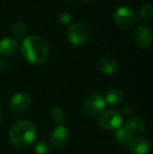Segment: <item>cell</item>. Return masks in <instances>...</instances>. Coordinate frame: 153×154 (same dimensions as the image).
Segmentation results:
<instances>
[{"label": "cell", "mask_w": 153, "mask_h": 154, "mask_svg": "<svg viewBox=\"0 0 153 154\" xmlns=\"http://www.w3.org/2000/svg\"><path fill=\"white\" fill-rule=\"evenodd\" d=\"M21 54L26 61L39 65L46 61L49 55V48L46 40L40 36H29L21 43Z\"/></svg>", "instance_id": "obj_1"}, {"label": "cell", "mask_w": 153, "mask_h": 154, "mask_svg": "<svg viewBox=\"0 0 153 154\" xmlns=\"http://www.w3.org/2000/svg\"><path fill=\"white\" fill-rule=\"evenodd\" d=\"M8 136L11 143L15 147L23 148L35 142L37 128L29 121H20L12 126Z\"/></svg>", "instance_id": "obj_2"}, {"label": "cell", "mask_w": 153, "mask_h": 154, "mask_svg": "<svg viewBox=\"0 0 153 154\" xmlns=\"http://www.w3.org/2000/svg\"><path fill=\"white\" fill-rule=\"evenodd\" d=\"M105 106H106V102L103 95H101L100 93H91L83 102L82 109L86 116L94 118L104 110Z\"/></svg>", "instance_id": "obj_3"}, {"label": "cell", "mask_w": 153, "mask_h": 154, "mask_svg": "<svg viewBox=\"0 0 153 154\" xmlns=\"http://www.w3.org/2000/svg\"><path fill=\"white\" fill-rule=\"evenodd\" d=\"M122 114L115 109L103 110L99 114V124L105 130H116L122 126Z\"/></svg>", "instance_id": "obj_4"}, {"label": "cell", "mask_w": 153, "mask_h": 154, "mask_svg": "<svg viewBox=\"0 0 153 154\" xmlns=\"http://www.w3.org/2000/svg\"><path fill=\"white\" fill-rule=\"evenodd\" d=\"M113 19H115V24L121 29H129L133 26L137 21L135 13L131 8H126V6L118 8L115 13Z\"/></svg>", "instance_id": "obj_5"}, {"label": "cell", "mask_w": 153, "mask_h": 154, "mask_svg": "<svg viewBox=\"0 0 153 154\" xmlns=\"http://www.w3.org/2000/svg\"><path fill=\"white\" fill-rule=\"evenodd\" d=\"M67 39L72 45H82L88 39V29L83 23H72L67 31Z\"/></svg>", "instance_id": "obj_6"}, {"label": "cell", "mask_w": 153, "mask_h": 154, "mask_svg": "<svg viewBox=\"0 0 153 154\" xmlns=\"http://www.w3.org/2000/svg\"><path fill=\"white\" fill-rule=\"evenodd\" d=\"M32 103V99L29 93L19 92L13 95L10 100V108L15 113H23L29 108Z\"/></svg>", "instance_id": "obj_7"}, {"label": "cell", "mask_w": 153, "mask_h": 154, "mask_svg": "<svg viewBox=\"0 0 153 154\" xmlns=\"http://www.w3.org/2000/svg\"><path fill=\"white\" fill-rule=\"evenodd\" d=\"M133 39L137 46L141 48H148L152 43V32L146 25H139L135 29Z\"/></svg>", "instance_id": "obj_8"}, {"label": "cell", "mask_w": 153, "mask_h": 154, "mask_svg": "<svg viewBox=\"0 0 153 154\" xmlns=\"http://www.w3.org/2000/svg\"><path fill=\"white\" fill-rule=\"evenodd\" d=\"M69 130L66 126L58 125L50 135V142L55 148H62L69 140Z\"/></svg>", "instance_id": "obj_9"}, {"label": "cell", "mask_w": 153, "mask_h": 154, "mask_svg": "<svg viewBox=\"0 0 153 154\" xmlns=\"http://www.w3.org/2000/svg\"><path fill=\"white\" fill-rule=\"evenodd\" d=\"M131 154H147L150 150V143L145 137H132L127 144Z\"/></svg>", "instance_id": "obj_10"}, {"label": "cell", "mask_w": 153, "mask_h": 154, "mask_svg": "<svg viewBox=\"0 0 153 154\" xmlns=\"http://www.w3.org/2000/svg\"><path fill=\"white\" fill-rule=\"evenodd\" d=\"M18 49V42L13 38H3L0 40V56L12 57Z\"/></svg>", "instance_id": "obj_11"}, {"label": "cell", "mask_w": 153, "mask_h": 154, "mask_svg": "<svg viewBox=\"0 0 153 154\" xmlns=\"http://www.w3.org/2000/svg\"><path fill=\"white\" fill-rule=\"evenodd\" d=\"M99 68L105 75H113L118 69V64L113 58L104 57L99 61Z\"/></svg>", "instance_id": "obj_12"}, {"label": "cell", "mask_w": 153, "mask_h": 154, "mask_svg": "<svg viewBox=\"0 0 153 154\" xmlns=\"http://www.w3.org/2000/svg\"><path fill=\"white\" fill-rule=\"evenodd\" d=\"M104 100L106 103L110 104V105H120L124 102L125 94L123 90L118 89V88H111L108 91L105 93Z\"/></svg>", "instance_id": "obj_13"}, {"label": "cell", "mask_w": 153, "mask_h": 154, "mask_svg": "<svg viewBox=\"0 0 153 154\" xmlns=\"http://www.w3.org/2000/svg\"><path fill=\"white\" fill-rule=\"evenodd\" d=\"M125 127L128 128V130L131 133L134 135V134H141L145 131L146 125L144 123V121L139 118H131L125 122L124 124Z\"/></svg>", "instance_id": "obj_14"}, {"label": "cell", "mask_w": 153, "mask_h": 154, "mask_svg": "<svg viewBox=\"0 0 153 154\" xmlns=\"http://www.w3.org/2000/svg\"><path fill=\"white\" fill-rule=\"evenodd\" d=\"M132 137H133V134L125 126H121L115 132V140L121 145H127Z\"/></svg>", "instance_id": "obj_15"}, {"label": "cell", "mask_w": 153, "mask_h": 154, "mask_svg": "<svg viewBox=\"0 0 153 154\" xmlns=\"http://www.w3.org/2000/svg\"><path fill=\"white\" fill-rule=\"evenodd\" d=\"M36 154H50V146L45 140H37L34 144Z\"/></svg>", "instance_id": "obj_16"}, {"label": "cell", "mask_w": 153, "mask_h": 154, "mask_svg": "<svg viewBox=\"0 0 153 154\" xmlns=\"http://www.w3.org/2000/svg\"><path fill=\"white\" fill-rule=\"evenodd\" d=\"M12 29H13L14 35L17 37V38H24V37L27 35V27L23 22L14 23Z\"/></svg>", "instance_id": "obj_17"}, {"label": "cell", "mask_w": 153, "mask_h": 154, "mask_svg": "<svg viewBox=\"0 0 153 154\" xmlns=\"http://www.w3.org/2000/svg\"><path fill=\"white\" fill-rule=\"evenodd\" d=\"M50 116H51V120H53L56 124H58V125H61V123L63 122L64 119H65L63 110L59 107H55L51 109Z\"/></svg>", "instance_id": "obj_18"}, {"label": "cell", "mask_w": 153, "mask_h": 154, "mask_svg": "<svg viewBox=\"0 0 153 154\" xmlns=\"http://www.w3.org/2000/svg\"><path fill=\"white\" fill-rule=\"evenodd\" d=\"M139 14L143 19H151L153 16V6L150 3L143 4L139 8Z\"/></svg>", "instance_id": "obj_19"}, {"label": "cell", "mask_w": 153, "mask_h": 154, "mask_svg": "<svg viewBox=\"0 0 153 154\" xmlns=\"http://www.w3.org/2000/svg\"><path fill=\"white\" fill-rule=\"evenodd\" d=\"M59 20L62 24L67 25L72 22V15L67 12H61L59 14Z\"/></svg>", "instance_id": "obj_20"}, {"label": "cell", "mask_w": 153, "mask_h": 154, "mask_svg": "<svg viewBox=\"0 0 153 154\" xmlns=\"http://www.w3.org/2000/svg\"><path fill=\"white\" fill-rule=\"evenodd\" d=\"M122 113L124 114V116H130L131 113H132V108L130 107V106H125L124 108L122 109Z\"/></svg>", "instance_id": "obj_21"}, {"label": "cell", "mask_w": 153, "mask_h": 154, "mask_svg": "<svg viewBox=\"0 0 153 154\" xmlns=\"http://www.w3.org/2000/svg\"><path fill=\"white\" fill-rule=\"evenodd\" d=\"M6 65H8V63H6L5 60L0 59V70H3V69H5Z\"/></svg>", "instance_id": "obj_22"}, {"label": "cell", "mask_w": 153, "mask_h": 154, "mask_svg": "<svg viewBox=\"0 0 153 154\" xmlns=\"http://www.w3.org/2000/svg\"><path fill=\"white\" fill-rule=\"evenodd\" d=\"M82 2H89V1H92V0H80Z\"/></svg>", "instance_id": "obj_23"}, {"label": "cell", "mask_w": 153, "mask_h": 154, "mask_svg": "<svg viewBox=\"0 0 153 154\" xmlns=\"http://www.w3.org/2000/svg\"><path fill=\"white\" fill-rule=\"evenodd\" d=\"M0 120H1V111H0Z\"/></svg>", "instance_id": "obj_24"}]
</instances>
